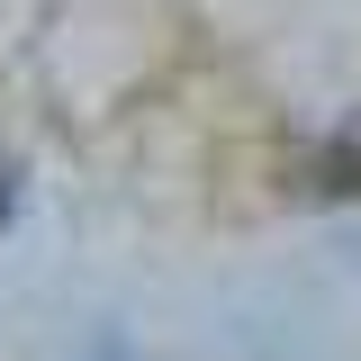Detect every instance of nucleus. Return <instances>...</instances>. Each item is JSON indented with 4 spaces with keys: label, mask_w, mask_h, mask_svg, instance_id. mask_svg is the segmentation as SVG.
I'll return each instance as SVG.
<instances>
[{
    "label": "nucleus",
    "mask_w": 361,
    "mask_h": 361,
    "mask_svg": "<svg viewBox=\"0 0 361 361\" xmlns=\"http://www.w3.org/2000/svg\"><path fill=\"white\" fill-rule=\"evenodd\" d=\"M9 208H18V172L0 163V226H9Z\"/></svg>",
    "instance_id": "obj_1"
}]
</instances>
